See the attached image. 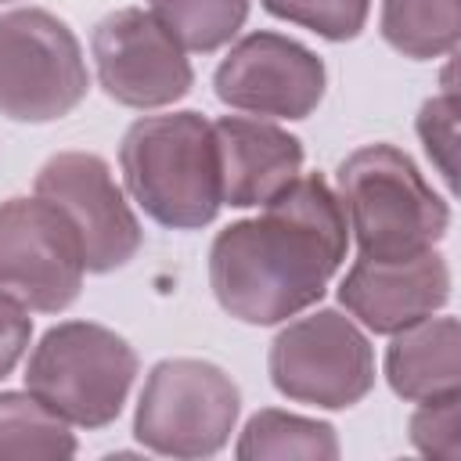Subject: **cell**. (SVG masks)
<instances>
[{"instance_id":"cell-8","label":"cell","mask_w":461,"mask_h":461,"mask_svg":"<svg viewBox=\"0 0 461 461\" xmlns=\"http://www.w3.org/2000/svg\"><path fill=\"white\" fill-rule=\"evenodd\" d=\"M83 245L68 216L47 198L0 205V292L25 310L58 313L83 285Z\"/></svg>"},{"instance_id":"cell-11","label":"cell","mask_w":461,"mask_h":461,"mask_svg":"<svg viewBox=\"0 0 461 461\" xmlns=\"http://www.w3.org/2000/svg\"><path fill=\"white\" fill-rule=\"evenodd\" d=\"M216 97L249 115L306 119L324 97V61L277 32H249L212 76Z\"/></svg>"},{"instance_id":"cell-9","label":"cell","mask_w":461,"mask_h":461,"mask_svg":"<svg viewBox=\"0 0 461 461\" xmlns=\"http://www.w3.org/2000/svg\"><path fill=\"white\" fill-rule=\"evenodd\" d=\"M36 194L58 205L79 234L83 263L94 274L130 263L140 249V223L130 212L104 158L90 151H61L36 173Z\"/></svg>"},{"instance_id":"cell-10","label":"cell","mask_w":461,"mask_h":461,"mask_svg":"<svg viewBox=\"0 0 461 461\" xmlns=\"http://www.w3.org/2000/svg\"><path fill=\"white\" fill-rule=\"evenodd\" d=\"M90 50L104 94L126 108H162L191 90V61L151 11L122 7L101 18Z\"/></svg>"},{"instance_id":"cell-14","label":"cell","mask_w":461,"mask_h":461,"mask_svg":"<svg viewBox=\"0 0 461 461\" xmlns=\"http://www.w3.org/2000/svg\"><path fill=\"white\" fill-rule=\"evenodd\" d=\"M385 378L396 396L421 403L461 393V331L454 317H425L393 335Z\"/></svg>"},{"instance_id":"cell-20","label":"cell","mask_w":461,"mask_h":461,"mask_svg":"<svg viewBox=\"0 0 461 461\" xmlns=\"http://www.w3.org/2000/svg\"><path fill=\"white\" fill-rule=\"evenodd\" d=\"M411 443L425 457L457 461L461 457V393L421 400L411 414Z\"/></svg>"},{"instance_id":"cell-13","label":"cell","mask_w":461,"mask_h":461,"mask_svg":"<svg viewBox=\"0 0 461 461\" xmlns=\"http://www.w3.org/2000/svg\"><path fill=\"white\" fill-rule=\"evenodd\" d=\"M212 140L220 162V198L234 209L270 202L303 169V144L259 119H216Z\"/></svg>"},{"instance_id":"cell-19","label":"cell","mask_w":461,"mask_h":461,"mask_svg":"<svg viewBox=\"0 0 461 461\" xmlns=\"http://www.w3.org/2000/svg\"><path fill=\"white\" fill-rule=\"evenodd\" d=\"M263 7L274 18L295 22L331 43H342L364 29L371 0H263Z\"/></svg>"},{"instance_id":"cell-4","label":"cell","mask_w":461,"mask_h":461,"mask_svg":"<svg viewBox=\"0 0 461 461\" xmlns=\"http://www.w3.org/2000/svg\"><path fill=\"white\" fill-rule=\"evenodd\" d=\"M137 375L133 346L90 321L50 328L29 357V393L72 425L101 429L119 418Z\"/></svg>"},{"instance_id":"cell-7","label":"cell","mask_w":461,"mask_h":461,"mask_svg":"<svg viewBox=\"0 0 461 461\" xmlns=\"http://www.w3.org/2000/svg\"><path fill=\"white\" fill-rule=\"evenodd\" d=\"M270 382L281 396L310 407H353L375 385V353L339 310L292 321L270 342Z\"/></svg>"},{"instance_id":"cell-16","label":"cell","mask_w":461,"mask_h":461,"mask_svg":"<svg viewBox=\"0 0 461 461\" xmlns=\"http://www.w3.org/2000/svg\"><path fill=\"white\" fill-rule=\"evenodd\" d=\"M461 0H382V36L414 61L443 58L457 47Z\"/></svg>"},{"instance_id":"cell-22","label":"cell","mask_w":461,"mask_h":461,"mask_svg":"<svg viewBox=\"0 0 461 461\" xmlns=\"http://www.w3.org/2000/svg\"><path fill=\"white\" fill-rule=\"evenodd\" d=\"M29 335H32V321L25 306L0 292V378L14 371V364L29 346Z\"/></svg>"},{"instance_id":"cell-18","label":"cell","mask_w":461,"mask_h":461,"mask_svg":"<svg viewBox=\"0 0 461 461\" xmlns=\"http://www.w3.org/2000/svg\"><path fill=\"white\" fill-rule=\"evenodd\" d=\"M148 11L184 50L209 54L245 25L249 0H148Z\"/></svg>"},{"instance_id":"cell-2","label":"cell","mask_w":461,"mask_h":461,"mask_svg":"<svg viewBox=\"0 0 461 461\" xmlns=\"http://www.w3.org/2000/svg\"><path fill=\"white\" fill-rule=\"evenodd\" d=\"M119 166L137 205L162 227H205L223 205L212 122L198 112L137 119L122 137Z\"/></svg>"},{"instance_id":"cell-1","label":"cell","mask_w":461,"mask_h":461,"mask_svg":"<svg viewBox=\"0 0 461 461\" xmlns=\"http://www.w3.org/2000/svg\"><path fill=\"white\" fill-rule=\"evenodd\" d=\"M346 212L324 176L288 180L256 220L223 227L209 249L216 303L245 324H277L313 306L346 259Z\"/></svg>"},{"instance_id":"cell-21","label":"cell","mask_w":461,"mask_h":461,"mask_svg":"<svg viewBox=\"0 0 461 461\" xmlns=\"http://www.w3.org/2000/svg\"><path fill=\"white\" fill-rule=\"evenodd\" d=\"M418 137L436 166V173L447 180V187L454 191L457 176H454V158H457V94L447 83V90L432 101L421 104L418 115Z\"/></svg>"},{"instance_id":"cell-12","label":"cell","mask_w":461,"mask_h":461,"mask_svg":"<svg viewBox=\"0 0 461 461\" xmlns=\"http://www.w3.org/2000/svg\"><path fill=\"white\" fill-rule=\"evenodd\" d=\"M342 306L371 331L396 335L432 317L450 299V270L439 252L411 259H357L339 285Z\"/></svg>"},{"instance_id":"cell-23","label":"cell","mask_w":461,"mask_h":461,"mask_svg":"<svg viewBox=\"0 0 461 461\" xmlns=\"http://www.w3.org/2000/svg\"><path fill=\"white\" fill-rule=\"evenodd\" d=\"M0 4H7V0H0Z\"/></svg>"},{"instance_id":"cell-15","label":"cell","mask_w":461,"mask_h":461,"mask_svg":"<svg viewBox=\"0 0 461 461\" xmlns=\"http://www.w3.org/2000/svg\"><path fill=\"white\" fill-rule=\"evenodd\" d=\"M76 454L68 421L32 393H0V461H61Z\"/></svg>"},{"instance_id":"cell-5","label":"cell","mask_w":461,"mask_h":461,"mask_svg":"<svg viewBox=\"0 0 461 461\" xmlns=\"http://www.w3.org/2000/svg\"><path fill=\"white\" fill-rule=\"evenodd\" d=\"M238 411V385L223 367L176 357L151 367L133 432L148 450L166 457H212L230 439Z\"/></svg>"},{"instance_id":"cell-17","label":"cell","mask_w":461,"mask_h":461,"mask_svg":"<svg viewBox=\"0 0 461 461\" xmlns=\"http://www.w3.org/2000/svg\"><path fill=\"white\" fill-rule=\"evenodd\" d=\"M241 461H267V457H306V461H335L339 439L328 421L299 418L288 411H259L249 418L238 450Z\"/></svg>"},{"instance_id":"cell-3","label":"cell","mask_w":461,"mask_h":461,"mask_svg":"<svg viewBox=\"0 0 461 461\" xmlns=\"http://www.w3.org/2000/svg\"><path fill=\"white\" fill-rule=\"evenodd\" d=\"M339 202L364 259L429 252L450 223L447 202L393 144H367L339 166Z\"/></svg>"},{"instance_id":"cell-6","label":"cell","mask_w":461,"mask_h":461,"mask_svg":"<svg viewBox=\"0 0 461 461\" xmlns=\"http://www.w3.org/2000/svg\"><path fill=\"white\" fill-rule=\"evenodd\" d=\"M86 97V61L72 29L40 7L0 14V115L54 122Z\"/></svg>"}]
</instances>
